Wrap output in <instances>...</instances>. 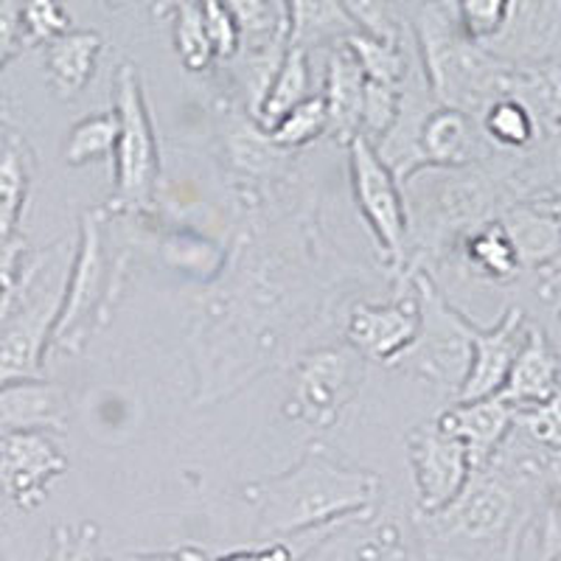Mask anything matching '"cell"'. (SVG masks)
<instances>
[{
	"label": "cell",
	"instance_id": "f1b7e54d",
	"mask_svg": "<svg viewBox=\"0 0 561 561\" xmlns=\"http://www.w3.org/2000/svg\"><path fill=\"white\" fill-rule=\"evenodd\" d=\"M222 3L239 28V51H259L278 39H289L284 0H222Z\"/></svg>",
	"mask_w": 561,
	"mask_h": 561
},
{
	"label": "cell",
	"instance_id": "836d02e7",
	"mask_svg": "<svg viewBox=\"0 0 561 561\" xmlns=\"http://www.w3.org/2000/svg\"><path fill=\"white\" fill-rule=\"evenodd\" d=\"M118 138V122L115 113H93L77 127L70 129L65 144V163L68 167H88L93 160H102L115 152Z\"/></svg>",
	"mask_w": 561,
	"mask_h": 561
},
{
	"label": "cell",
	"instance_id": "e575fe53",
	"mask_svg": "<svg viewBox=\"0 0 561 561\" xmlns=\"http://www.w3.org/2000/svg\"><path fill=\"white\" fill-rule=\"evenodd\" d=\"M363 34L402 43L408 32L410 0H340Z\"/></svg>",
	"mask_w": 561,
	"mask_h": 561
},
{
	"label": "cell",
	"instance_id": "52a82bcc",
	"mask_svg": "<svg viewBox=\"0 0 561 561\" xmlns=\"http://www.w3.org/2000/svg\"><path fill=\"white\" fill-rule=\"evenodd\" d=\"M115 192L107 203L113 214H135L144 210L154 197L160 178V152L154 138L152 113L144 96V82L133 62H124L115 73Z\"/></svg>",
	"mask_w": 561,
	"mask_h": 561
},
{
	"label": "cell",
	"instance_id": "277c9868",
	"mask_svg": "<svg viewBox=\"0 0 561 561\" xmlns=\"http://www.w3.org/2000/svg\"><path fill=\"white\" fill-rule=\"evenodd\" d=\"M523 489L517 478L505 474L500 466L489 463L472 472L458 500L427 519L435 539L469 548H500L514 559L519 548V534L525 525Z\"/></svg>",
	"mask_w": 561,
	"mask_h": 561
},
{
	"label": "cell",
	"instance_id": "ba28073f",
	"mask_svg": "<svg viewBox=\"0 0 561 561\" xmlns=\"http://www.w3.org/2000/svg\"><path fill=\"white\" fill-rule=\"evenodd\" d=\"M348 169L351 192L370 233L377 239L382 262L388 264L390 273L408 275L410 219L402 185L396 183L393 172L385 167V160L363 135L348 144Z\"/></svg>",
	"mask_w": 561,
	"mask_h": 561
},
{
	"label": "cell",
	"instance_id": "d4e9b609",
	"mask_svg": "<svg viewBox=\"0 0 561 561\" xmlns=\"http://www.w3.org/2000/svg\"><path fill=\"white\" fill-rule=\"evenodd\" d=\"M505 96H514L534 113L539 129L561 127V62L511 68Z\"/></svg>",
	"mask_w": 561,
	"mask_h": 561
},
{
	"label": "cell",
	"instance_id": "816d5d0a",
	"mask_svg": "<svg viewBox=\"0 0 561 561\" xmlns=\"http://www.w3.org/2000/svg\"><path fill=\"white\" fill-rule=\"evenodd\" d=\"M93 561H118V559H96V556H93Z\"/></svg>",
	"mask_w": 561,
	"mask_h": 561
},
{
	"label": "cell",
	"instance_id": "d590c367",
	"mask_svg": "<svg viewBox=\"0 0 561 561\" xmlns=\"http://www.w3.org/2000/svg\"><path fill=\"white\" fill-rule=\"evenodd\" d=\"M20 28L26 48L48 45L70 32V14L59 0H23L20 3Z\"/></svg>",
	"mask_w": 561,
	"mask_h": 561
},
{
	"label": "cell",
	"instance_id": "e0dca14e",
	"mask_svg": "<svg viewBox=\"0 0 561 561\" xmlns=\"http://www.w3.org/2000/svg\"><path fill=\"white\" fill-rule=\"evenodd\" d=\"M478 118L453 107L430 110L419 129L421 169H463L489 154Z\"/></svg>",
	"mask_w": 561,
	"mask_h": 561
},
{
	"label": "cell",
	"instance_id": "db71d44e",
	"mask_svg": "<svg viewBox=\"0 0 561 561\" xmlns=\"http://www.w3.org/2000/svg\"><path fill=\"white\" fill-rule=\"evenodd\" d=\"M0 561H3V556H0Z\"/></svg>",
	"mask_w": 561,
	"mask_h": 561
},
{
	"label": "cell",
	"instance_id": "484cf974",
	"mask_svg": "<svg viewBox=\"0 0 561 561\" xmlns=\"http://www.w3.org/2000/svg\"><path fill=\"white\" fill-rule=\"evenodd\" d=\"M312 96V65H309V51L289 45L284 59H280L278 70H275L273 82H270L267 96H264L262 110L255 115V122L264 129L280 122L289 110L298 107L300 102H307Z\"/></svg>",
	"mask_w": 561,
	"mask_h": 561
},
{
	"label": "cell",
	"instance_id": "9a60e30c",
	"mask_svg": "<svg viewBox=\"0 0 561 561\" xmlns=\"http://www.w3.org/2000/svg\"><path fill=\"white\" fill-rule=\"evenodd\" d=\"M525 332H528V320H525V312L519 307L505 309L503 318L489 325V329L472 325L469 374H466L455 399L458 402H478V399L497 396L503 390L517 351L523 348Z\"/></svg>",
	"mask_w": 561,
	"mask_h": 561
},
{
	"label": "cell",
	"instance_id": "74e56055",
	"mask_svg": "<svg viewBox=\"0 0 561 561\" xmlns=\"http://www.w3.org/2000/svg\"><path fill=\"white\" fill-rule=\"evenodd\" d=\"M514 430L534 440L536 447L561 455V396L545 404H536V408L517 410Z\"/></svg>",
	"mask_w": 561,
	"mask_h": 561
},
{
	"label": "cell",
	"instance_id": "c3c4849f",
	"mask_svg": "<svg viewBox=\"0 0 561 561\" xmlns=\"http://www.w3.org/2000/svg\"><path fill=\"white\" fill-rule=\"evenodd\" d=\"M534 203L542 205V208L548 210L550 217H553L556 222L561 225V194H556V197H548V199H534Z\"/></svg>",
	"mask_w": 561,
	"mask_h": 561
},
{
	"label": "cell",
	"instance_id": "9c48e42d",
	"mask_svg": "<svg viewBox=\"0 0 561 561\" xmlns=\"http://www.w3.org/2000/svg\"><path fill=\"white\" fill-rule=\"evenodd\" d=\"M408 460L421 517H433L453 505L472 478V463L463 444L447 430H440L435 419L408 433Z\"/></svg>",
	"mask_w": 561,
	"mask_h": 561
},
{
	"label": "cell",
	"instance_id": "ab89813d",
	"mask_svg": "<svg viewBox=\"0 0 561 561\" xmlns=\"http://www.w3.org/2000/svg\"><path fill=\"white\" fill-rule=\"evenodd\" d=\"M99 528L93 523L57 525L51 534V548L45 561H93L96 556Z\"/></svg>",
	"mask_w": 561,
	"mask_h": 561
},
{
	"label": "cell",
	"instance_id": "83f0119b",
	"mask_svg": "<svg viewBox=\"0 0 561 561\" xmlns=\"http://www.w3.org/2000/svg\"><path fill=\"white\" fill-rule=\"evenodd\" d=\"M463 255L474 273L489 280H500V284L514 280L519 270H523L517 250H514L511 239L505 237L503 225L497 219H491V222L480 225L472 233H466Z\"/></svg>",
	"mask_w": 561,
	"mask_h": 561
},
{
	"label": "cell",
	"instance_id": "f546056e",
	"mask_svg": "<svg viewBox=\"0 0 561 561\" xmlns=\"http://www.w3.org/2000/svg\"><path fill=\"white\" fill-rule=\"evenodd\" d=\"M545 144L511 174L508 192L523 199H548L561 194V127L545 133Z\"/></svg>",
	"mask_w": 561,
	"mask_h": 561
},
{
	"label": "cell",
	"instance_id": "60d3db41",
	"mask_svg": "<svg viewBox=\"0 0 561 561\" xmlns=\"http://www.w3.org/2000/svg\"><path fill=\"white\" fill-rule=\"evenodd\" d=\"M199 18H203L205 34L210 39L214 57L217 59H233L239 51V28L225 9L222 0H197Z\"/></svg>",
	"mask_w": 561,
	"mask_h": 561
},
{
	"label": "cell",
	"instance_id": "7bdbcfd3",
	"mask_svg": "<svg viewBox=\"0 0 561 561\" xmlns=\"http://www.w3.org/2000/svg\"><path fill=\"white\" fill-rule=\"evenodd\" d=\"M23 48L26 43H23V28H20V3L0 0V70L7 68Z\"/></svg>",
	"mask_w": 561,
	"mask_h": 561
},
{
	"label": "cell",
	"instance_id": "4fadbf2b",
	"mask_svg": "<svg viewBox=\"0 0 561 561\" xmlns=\"http://www.w3.org/2000/svg\"><path fill=\"white\" fill-rule=\"evenodd\" d=\"M483 48L514 68L561 62V0H511L503 28Z\"/></svg>",
	"mask_w": 561,
	"mask_h": 561
},
{
	"label": "cell",
	"instance_id": "ee69618b",
	"mask_svg": "<svg viewBox=\"0 0 561 561\" xmlns=\"http://www.w3.org/2000/svg\"><path fill=\"white\" fill-rule=\"evenodd\" d=\"M295 553L287 542H262L259 548L230 550L225 556H208L203 550L199 561H293Z\"/></svg>",
	"mask_w": 561,
	"mask_h": 561
},
{
	"label": "cell",
	"instance_id": "cb8c5ba5",
	"mask_svg": "<svg viewBox=\"0 0 561 561\" xmlns=\"http://www.w3.org/2000/svg\"><path fill=\"white\" fill-rule=\"evenodd\" d=\"M284 14L289 45L304 51L340 45L359 32L340 0H284Z\"/></svg>",
	"mask_w": 561,
	"mask_h": 561
},
{
	"label": "cell",
	"instance_id": "4dcf8cb0",
	"mask_svg": "<svg viewBox=\"0 0 561 561\" xmlns=\"http://www.w3.org/2000/svg\"><path fill=\"white\" fill-rule=\"evenodd\" d=\"M343 45L351 51V57L357 59L359 70H363V77L368 79V82L402 88L410 68H413L408 51H404V43L379 39V37H370V34L357 32V34H351Z\"/></svg>",
	"mask_w": 561,
	"mask_h": 561
},
{
	"label": "cell",
	"instance_id": "8992f818",
	"mask_svg": "<svg viewBox=\"0 0 561 561\" xmlns=\"http://www.w3.org/2000/svg\"><path fill=\"white\" fill-rule=\"evenodd\" d=\"M122 270H110L104 248V214L84 210L79 217V242L70 259L62 309L51 334V348L79 354L90 334L107 323L110 300L118 295Z\"/></svg>",
	"mask_w": 561,
	"mask_h": 561
},
{
	"label": "cell",
	"instance_id": "681fc988",
	"mask_svg": "<svg viewBox=\"0 0 561 561\" xmlns=\"http://www.w3.org/2000/svg\"><path fill=\"white\" fill-rule=\"evenodd\" d=\"M413 7H424V3H435V0H410Z\"/></svg>",
	"mask_w": 561,
	"mask_h": 561
},
{
	"label": "cell",
	"instance_id": "11a10c76",
	"mask_svg": "<svg viewBox=\"0 0 561 561\" xmlns=\"http://www.w3.org/2000/svg\"><path fill=\"white\" fill-rule=\"evenodd\" d=\"M559 320H561V312H559Z\"/></svg>",
	"mask_w": 561,
	"mask_h": 561
},
{
	"label": "cell",
	"instance_id": "1f68e13d",
	"mask_svg": "<svg viewBox=\"0 0 561 561\" xmlns=\"http://www.w3.org/2000/svg\"><path fill=\"white\" fill-rule=\"evenodd\" d=\"M325 133H329V115H325V104L320 93H312L307 102H300L280 122L267 127L270 144L278 147L280 152L307 147V144H312V140H318Z\"/></svg>",
	"mask_w": 561,
	"mask_h": 561
},
{
	"label": "cell",
	"instance_id": "6da1fadb",
	"mask_svg": "<svg viewBox=\"0 0 561 561\" xmlns=\"http://www.w3.org/2000/svg\"><path fill=\"white\" fill-rule=\"evenodd\" d=\"M379 494V474L340 463L320 447L307 449L287 472L253 480L242 489L262 542H293L340 519L374 514Z\"/></svg>",
	"mask_w": 561,
	"mask_h": 561
},
{
	"label": "cell",
	"instance_id": "2e32d148",
	"mask_svg": "<svg viewBox=\"0 0 561 561\" xmlns=\"http://www.w3.org/2000/svg\"><path fill=\"white\" fill-rule=\"evenodd\" d=\"M517 410L503 396H489L478 402H458L438 415V427L463 444L472 472H480L494 460L508 435L514 433Z\"/></svg>",
	"mask_w": 561,
	"mask_h": 561
},
{
	"label": "cell",
	"instance_id": "3957f363",
	"mask_svg": "<svg viewBox=\"0 0 561 561\" xmlns=\"http://www.w3.org/2000/svg\"><path fill=\"white\" fill-rule=\"evenodd\" d=\"M73 253L51 244L28 255L18 284L0 307V390L14 382L45 379V354L51 348L57 314Z\"/></svg>",
	"mask_w": 561,
	"mask_h": 561
},
{
	"label": "cell",
	"instance_id": "5bb4252c",
	"mask_svg": "<svg viewBox=\"0 0 561 561\" xmlns=\"http://www.w3.org/2000/svg\"><path fill=\"white\" fill-rule=\"evenodd\" d=\"M413 289V287H410ZM402 287L393 304H357L345 323V340L359 357L393 365L419 334V300Z\"/></svg>",
	"mask_w": 561,
	"mask_h": 561
},
{
	"label": "cell",
	"instance_id": "ac0fdd59",
	"mask_svg": "<svg viewBox=\"0 0 561 561\" xmlns=\"http://www.w3.org/2000/svg\"><path fill=\"white\" fill-rule=\"evenodd\" d=\"M561 359L556 354L553 343L545 334V329L528 323L523 348L517 351L514 365H511L508 377H505L503 396L505 402L514 410L536 408L545 404L556 396H561Z\"/></svg>",
	"mask_w": 561,
	"mask_h": 561
},
{
	"label": "cell",
	"instance_id": "8d00e7d4",
	"mask_svg": "<svg viewBox=\"0 0 561 561\" xmlns=\"http://www.w3.org/2000/svg\"><path fill=\"white\" fill-rule=\"evenodd\" d=\"M399 110H402V88L365 82L363 127H359V135L368 140L370 147H377L379 140L393 129L396 118H399Z\"/></svg>",
	"mask_w": 561,
	"mask_h": 561
},
{
	"label": "cell",
	"instance_id": "7dc6e473",
	"mask_svg": "<svg viewBox=\"0 0 561 561\" xmlns=\"http://www.w3.org/2000/svg\"><path fill=\"white\" fill-rule=\"evenodd\" d=\"M0 127L18 129V110H14V104L3 93H0Z\"/></svg>",
	"mask_w": 561,
	"mask_h": 561
},
{
	"label": "cell",
	"instance_id": "f5cc1de1",
	"mask_svg": "<svg viewBox=\"0 0 561 561\" xmlns=\"http://www.w3.org/2000/svg\"><path fill=\"white\" fill-rule=\"evenodd\" d=\"M430 561H444V559H430Z\"/></svg>",
	"mask_w": 561,
	"mask_h": 561
},
{
	"label": "cell",
	"instance_id": "f907efd6",
	"mask_svg": "<svg viewBox=\"0 0 561 561\" xmlns=\"http://www.w3.org/2000/svg\"><path fill=\"white\" fill-rule=\"evenodd\" d=\"M3 298H7V293H3V289H0V307H3Z\"/></svg>",
	"mask_w": 561,
	"mask_h": 561
},
{
	"label": "cell",
	"instance_id": "d6a6232c",
	"mask_svg": "<svg viewBox=\"0 0 561 561\" xmlns=\"http://www.w3.org/2000/svg\"><path fill=\"white\" fill-rule=\"evenodd\" d=\"M169 12H172L174 23V48H178L185 68L194 70V73L208 70L217 57H214L210 39L205 34L197 0H174Z\"/></svg>",
	"mask_w": 561,
	"mask_h": 561
},
{
	"label": "cell",
	"instance_id": "30bf717a",
	"mask_svg": "<svg viewBox=\"0 0 561 561\" xmlns=\"http://www.w3.org/2000/svg\"><path fill=\"white\" fill-rule=\"evenodd\" d=\"M359 385V354L354 348L312 351L298 365L289 415L312 427H332Z\"/></svg>",
	"mask_w": 561,
	"mask_h": 561
},
{
	"label": "cell",
	"instance_id": "f35d334b",
	"mask_svg": "<svg viewBox=\"0 0 561 561\" xmlns=\"http://www.w3.org/2000/svg\"><path fill=\"white\" fill-rule=\"evenodd\" d=\"M453 3L463 32L480 45L497 37L511 7V0H453Z\"/></svg>",
	"mask_w": 561,
	"mask_h": 561
},
{
	"label": "cell",
	"instance_id": "ffe728a7",
	"mask_svg": "<svg viewBox=\"0 0 561 561\" xmlns=\"http://www.w3.org/2000/svg\"><path fill=\"white\" fill-rule=\"evenodd\" d=\"M365 82L357 59L343 43L332 45L329 62H325V88L323 104L329 115V135L348 147L351 140L359 135L363 127V102H365Z\"/></svg>",
	"mask_w": 561,
	"mask_h": 561
},
{
	"label": "cell",
	"instance_id": "d6986e66",
	"mask_svg": "<svg viewBox=\"0 0 561 561\" xmlns=\"http://www.w3.org/2000/svg\"><path fill=\"white\" fill-rule=\"evenodd\" d=\"M68 396L59 385L45 379L14 382L0 390V435L51 433L68 430Z\"/></svg>",
	"mask_w": 561,
	"mask_h": 561
},
{
	"label": "cell",
	"instance_id": "8fae6325",
	"mask_svg": "<svg viewBox=\"0 0 561 561\" xmlns=\"http://www.w3.org/2000/svg\"><path fill=\"white\" fill-rule=\"evenodd\" d=\"M65 472L68 458L51 433L0 435V494L18 508H39Z\"/></svg>",
	"mask_w": 561,
	"mask_h": 561
},
{
	"label": "cell",
	"instance_id": "7a4b0ae2",
	"mask_svg": "<svg viewBox=\"0 0 561 561\" xmlns=\"http://www.w3.org/2000/svg\"><path fill=\"white\" fill-rule=\"evenodd\" d=\"M413 32L421 73L438 107L480 118L491 102L505 96L514 65L489 54L463 32L453 0L415 7Z\"/></svg>",
	"mask_w": 561,
	"mask_h": 561
},
{
	"label": "cell",
	"instance_id": "bcb514c9",
	"mask_svg": "<svg viewBox=\"0 0 561 561\" xmlns=\"http://www.w3.org/2000/svg\"><path fill=\"white\" fill-rule=\"evenodd\" d=\"M203 559V550L192 548V545H185V548L178 550H163V553H135L127 556L122 561H199Z\"/></svg>",
	"mask_w": 561,
	"mask_h": 561
},
{
	"label": "cell",
	"instance_id": "4316f807",
	"mask_svg": "<svg viewBox=\"0 0 561 561\" xmlns=\"http://www.w3.org/2000/svg\"><path fill=\"white\" fill-rule=\"evenodd\" d=\"M478 122L491 149L528 152V149L536 147V140L542 138V129L536 124L534 113L514 96H503L497 102H491Z\"/></svg>",
	"mask_w": 561,
	"mask_h": 561
},
{
	"label": "cell",
	"instance_id": "b9f144b4",
	"mask_svg": "<svg viewBox=\"0 0 561 561\" xmlns=\"http://www.w3.org/2000/svg\"><path fill=\"white\" fill-rule=\"evenodd\" d=\"M28 262V242L20 233H0V289H9L18 284L20 273Z\"/></svg>",
	"mask_w": 561,
	"mask_h": 561
},
{
	"label": "cell",
	"instance_id": "44dd1931",
	"mask_svg": "<svg viewBox=\"0 0 561 561\" xmlns=\"http://www.w3.org/2000/svg\"><path fill=\"white\" fill-rule=\"evenodd\" d=\"M102 51L104 37L99 32H68L45 45V73L57 99L70 102L88 88Z\"/></svg>",
	"mask_w": 561,
	"mask_h": 561
},
{
	"label": "cell",
	"instance_id": "5b68a950",
	"mask_svg": "<svg viewBox=\"0 0 561 561\" xmlns=\"http://www.w3.org/2000/svg\"><path fill=\"white\" fill-rule=\"evenodd\" d=\"M404 278L419 300V334L393 365L427 379L435 388L458 393L469 374L474 323L444 298L427 270H415Z\"/></svg>",
	"mask_w": 561,
	"mask_h": 561
},
{
	"label": "cell",
	"instance_id": "7402d4cb",
	"mask_svg": "<svg viewBox=\"0 0 561 561\" xmlns=\"http://www.w3.org/2000/svg\"><path fill=\"white\" fill-rule=\"evenodd\" d=\"M523 267L542 270L561 253V225L534 199L511 203L497 217Z\"/></svg>",
	"mask_w": 561,
	"mask_h": 561
},
{
	"label": "cell",
	"instance_id": "7c38bea8",
	"mask_svg": "<svg viewBox=\"0 0 561 561\" xmlns=\"http://www.w3.org/2000/svg\"><path fill=\"white\" fill-rule=\"evenodd\" d=\"M307 548L295 550L293 561H404L408 542L393 519L374 514L348 517L329 528L312 530Z\"/></svg>",
	"mask_w": 561,
	"mask_h": 561
},
{
	"label": "cell",
	"instance_id": "f6af8a7d",
	"mask_svg": "<svg viewBox=\"0 0 561 561\" xmlns=\"http://www.w3.org/2000/svg\"><path fill=\"white\" fill-rule=\"evenodd\" d=\"M539 295L542 300H559L561 298V253L556 255L553 262L548 267L539 270Z\"/></svg>",
	"mask_w": 561,
	"mask_h": 561
},
{
	"label": "cell",
	"instance_id": "603a6c76",
	"mask_svg": "<svg viewBox=\"0 0 561 561\" xmlns=\"http://www.w3.org/2000/svg\"><path fill=\"white\" fill-rule=\"evenodd\" d=\"M37 158L18 129L0 144V233H20V222L32 197Z\"/></svg>",
	"mask_w": 561,
	"mask_h": 561
}]
</instances>
